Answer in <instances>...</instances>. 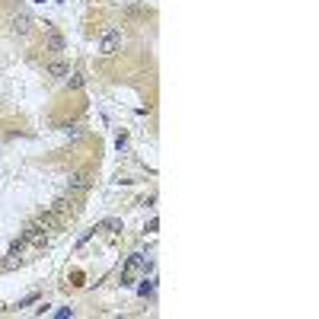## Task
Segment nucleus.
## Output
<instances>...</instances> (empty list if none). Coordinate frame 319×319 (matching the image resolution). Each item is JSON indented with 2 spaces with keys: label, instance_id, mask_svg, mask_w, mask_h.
<instances>
[{
  "label": "nucleus",
  "instance_id": "1",
  "mask_svg": "<svg viewBox=\"0 0 319 319\" xmlns=\"http://www.w3.org/2000/svg\"><path fill=\"white\" fill-rule=\"evenodd\" d=\"M147 262H144V252H134L131 258L125 262V268H122V284H134V275L141 272Z\"/></svg>",
  "mask_w": 319,
  "mask_h": 319
},
{
  "label": "nucleus",
  "instance_id": "2",
  "mask_svg": "<svg viewBox=\"0 0 319 319\" xmlns=\"http://www.w3.org/2000/svg\"><path fill=\"white\" fill-rule=\"evenodd\" d=\"M118 45H122V32H118V29H109V32L102 35V42H99V51L109 58V55L118 51Z\"/></svg>",
  "mask_w": 319,
  "mask_h": 319
},
{
  "label": "nucleus",
  "instance_id": "3",
  "mask_svg": "<svg viewBox=\"0 0 319 319\" xmlns=\"http://www.w3.org/2000/svg\"><path fill=\"white\" fill-rule=\"evenodd\" d=\"M32 26H35V23H32V16H29L26 10H19V13L13 16V32H16L19 38H26L29 32H32Z\"/></svg>",
  "mask_w": 319,
  "mask_h": 319
},
{
  "label": "nucleus",
  "instance_id": "4",
  "mask_svg": "<svg viewBox=\"0 0 319 319\" xmlns=\"http://www.w3.org/2000/svg\"><path fill=\"white\" fill-rule=\"evenodd\" d=\"M89 188V173H74L71 182H67V195H80Z\"/></svg>",
  "mask_w": 319,
  "mask_h": 319
},
{
  "label": "nucleus",
  "instance_id": "5",
  "mask_svg": "<svg viewBox=\"0 0 319 319\" xmlns=\"http://www.w3.org/2000/svg\"><path fill=\"white\" fill-rule=\"evenodd\" d=\"M23 243H45V227L42 224H29L26 227V233H23Z\"/></svg>",
  "mask_w": 319,
  "mask_h": 319
},
{
  "label": "nucleus",
  "instance_id": "6",
  "mask_svg": "<svg viewBox=\"0 0 319 319\" xmlns=\"http://www.w3.org/2000/svg\"><path fill=\"white\" fill-rule=\"evenodd\" d=\"M45 74H48V77H67V74H71V64L55 61V64H48V67H45Z\"/></svg>",
  "mask_w": 319,
  "mask_h": 319
},
{
  "label": "nucleus",
  "instance_id": "7",
  "mask_svg": "<svg viewBox=\"0 0 319 319\" xmlns=\"http://www.w3.org/2000/svg\"><path fill=\"white\" fill-rule=\"evenodd\" d=\"M51 211H55V214H61L64 221H67V214H74V211H71V201H67V198H58V201L51 204Z\"/></svg>",
  "mask_w": 319,
  "mask_h": 319
},
{
  "label": "nucleus",
  "instance_id": "8",
  "mask_svg": "<svg viewBox=\"0 0 319 319\" xmlns=\"http://www.w3.org/2000/svg\"><path fill=\"white\" fill-rule=\"evenodd\" d=\"M48 48H51V51H61V48H64V38L58 35V32H48Z\"/></svg>",
  "mask_w": 319,
  "mask_h": 319
},
{
  "label": "nucleus",
  "instance_id": "9",
  "mask_svg": "<svg viewBox=\"0 0 319 319\" xmlns=\"http://www.w3.org/2000/svg\"><path fill=\"white\" fill-rule=\"evenodd\" d=\"M96 230H109V233H118V230H122V221H105V224H99Z\"/></svg>",
  "mask_w": 319,
  "mask_h": 319
},
{
  "label": "nucleus",
  "instance_id": "10",
  "mask_svg": "<svg viewBox=\"0 0 319 319\" xmlns=\"http://www.w3.org/2000/svg\"><path fill=\"white\" fill-rule=\"evenodd\" d=\"M67 77H71V80H67V86H71V89H80V86H83V77H80V74H67Z\"/></svg>",
  "mask_w": 319,
  "mask_h": 319
},
{
  "label": "nucleus",
  "instance_id": "11",
  "mask_svg": "<svg viewBox=\"0 0 319 319\" xmlns=\"http://www.w3.org/2000/svg\"><path fill=\"white\" fill-rule=\"evenodd\" d=\"M137 294H141V297H147V294H153V281H147L144 287H141V291H137Z\"/></svg>",
  "mask_w": 319,
  "mask_h": 319
},
{
  "label": "nucleus",
  "instance_id": "12",
  "mask_svg": "<svg viewBox=\"0 0 319 319\" xmlns=\"http://www.w3.org/2000/svg\"><path fill=\"white\" fill-rule=\"evenodd\" d=\"M115 147H118V150H125V147H128V137H125V134H118V141H115Z\"/></svg>",
  "mask_w": 319,
  "mask_h": 319
},
{
  "label": "nucleus",
  "instance_id": "13",
  "mask_svg": "<svg viewBox=\"0 0 319 319\" xmlns=\"http://www.w3.org/2000/svg\"><path fill=\"white\" fill-rule=\"evenodd\" d=\"M35 4H45V0H35Z\"/></svg>",
  "mask_w": 319,
  "mask_h": 319
}]
</instances>
